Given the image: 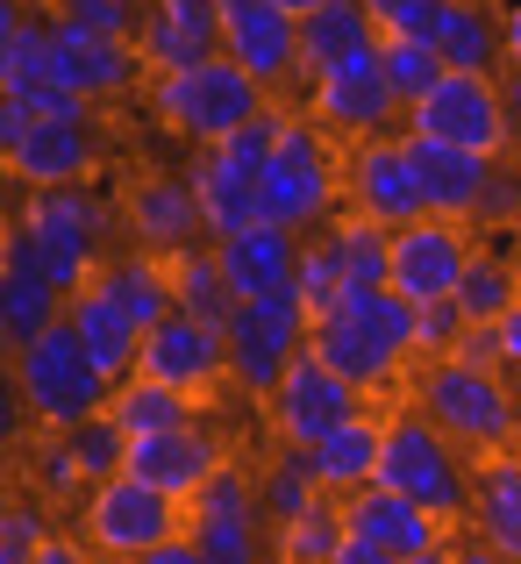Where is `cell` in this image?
I'll use <instances>...</instances> for the list:
<instances>
[{
    "mask_svg": "<svg viewBox=\"0 0 521 564\" xmlns=\"http://www.w3.org/2000/svg\"><path fill=\"white\" fill-rule=\"evenodd\" d=\"M344 522H350V536L379 543V551H400V557H422V551H436V543L451 536L422 500L393 494V486H379V479L357 486V494L344 500Z\"/></svg>",
    "mask_w": 521,
    "mask_h": 564,
    "instance_id": "cell-24",
    "label": "cell"
},
{
    "mask_svg": "<svg viewBox=\"0 0 521 564\" xmlns=\"http://www.w3.org/2000/svg\"><path fill=\"white\" fill-rule=\"evenodd\" d=\"M371 393H357V386L336 372L329 358H315V350H301L293 358V372L272 386V400H264V429H272L279 443H293V451H315L329 429H344L350 414H365Z\"/></svg>",
    "mask_w": 521,
    "mask_h": 564,
    "instance_id": "cell-12",
    "label": "cell"
},
{
    "mask_svg": "<svg viewBox=\"0 0 521 564\" xmlns=\"http://www.w3.org/2000/svg\"><path fill=\"white\" fill-rule=\"evenodd\" d=\"M221 344H229V386H236L243 400H258V408H264V400H272V386L293 372V358L315 344V315L301 307V293L236 301Z\"/></svg>",
    "mask_w": 521,
    "mask_h": 564,
    "instance_id": "cell-8",
    "label": "cell"
},
{
    "mask_svg": "<svg viewBox=\"0 0 521 564\" xmlns=\"http://www.w3.org/2000/svg\"><path fill=\"white\" fill-rule=\"evenodd\" d=\"M258 500H264V522L286 529V522H301V514L315 508V500H329V494H322V479H315V457L293 451V443H279V451L258 465Z\"/></svg>",
    "mask_w": 521,
    "mask_h": 564,
    "instance_id": "cell-34",
    "label": "cell"
},
{
    "mask_svg": "<svg viewBox=\"0 0 521 564\" xmlns=\"http://www.w3.org/2000/svg\"><path fill=\"white\" fill-rule=\"evenodd\" d=\"M336 207H344V151L293 100V108H279V143H272V165H264V221L315 236L336 221Z\"/></svg>",
    "mask_w": 521,
    "mask_h": 564,
    "instance_id": "cell-3",
    "label": "cell"
},
{
    "mask_svg": "<svg viewBox=\"0 0 521 564\" xmlns=\"http://www.w3.org/2000/svg\"><path fill=\"white\" fill-rule=\"evenodd\" d=\"M264 108H272V94L221 51L193 72H151V79H143V115H151L165 137H178L186 151H207V143L236 137V129L258 122Z\"/></svg>",
    "mask_w": 521,
    "mask_h": 564,
    "instance_id": "cell-2",
    "label": "cell"
},
{
    "mask_svg": "<svg viewBox=\"0 0 521 564\" xmlns=\"http://www.w3.org/2000/svg\"><path fill=\"white\" fill-rule=\"evenodd\" d=\"M122 243L151 250V258H186L193 243H207V215H200V193H193L186 165L137 172L122 186Z\"/></svg>",
    "mask_w": 521,
    "mask_h": 564,
    "instance_id": "cell-15",
    "label": "cell"
},
{
    "mask_svg": "<svg viewBox=\"0 0 521 564\" xmlns=\"http://www.w3.org/2000/svg\"><path fill=\"white\" fill-rule=\"evenodd\" d=\"M221 57H236L272 100H286V94L307 86V72H301V14L272 8V0H243V8L221 14Z\"/></svg>",
    "mask_w": 521,
    "mask_h": 564,
    "instance_id": "cell-17",
    "label": "cell"
},
{
    "mask_svg": "<svg viewBox=\"0 0 521 564\" xmlns=\"http://www.w3.org/2000/svg\"><path fill=\"white\" fill-rule=\"evenodd\" d=\"M350 543V522H344V500H315L301 522L272 529V557L279 564H329L336 551Z\"/></svg>",
    "mask_w": 521,
    "mask_h": 564,
    "instance_id": "cell-37",
    "label": "cell"
},
{
    "mask_svg": "<svg viewBox=\"0 0 521 564\" xmlns=\"http://www.w3.org/2000/svg\"><path fill=\"white\" fill-rule=\"evenodd\" d=\"M108 414L129 429V443L137 436H165V429H186V422H200V400L193 393H178V386H158V379H122L115 386V400H108Z\"/></svg>",
    "mask_w": 521,
    "mask_h": 564,
    "instance_id": "cell-33",
    "label": "cell"
},
{
    "mask_svg": "<svg viewBox=\"0 0 521 564\" xmlns=\"http://www.w3.org/2000/svg\"><path fill=\"white\" fill-rule=\"evenodd\" d=\"M51 322H65V293H57L36 236L8 215V236H0V344H8V358L29 350Z\"/></svg>",
    "mask_w": 521,
    "mask_h": 564,
    "instance_id": "cell-18",
    "label": "cell"
},
{
    "mask_svg": "<svg viewBox=\"0 0 521 564\" xmlns=\"http://www.w3.org/2000/svg\"><path fill=\"white\" fill-rule=\"evenodd\" d=\"M471 221H443V215H422L408 221V229H393V293L400 301H457V286H465L471 258H479V243H471Z\"/></svg>",
    "mask_w": 521,
    "mask_h": 564,
    "instance_id": "cell-16",
    "label": "cell"
},
{
    "mask_svg": "<svg viewBox=\"0 0 521 564\" xmlns=\"http://www.w3.org/2000/svg\"><path fill=\"white\" fill-rule=\"evenodd\" d=\"M344 215L379 221V229H408V221L428 215L422 165H414L408 129H393V137H365V143H344Z\"/></svg>",
    "mask_w": 521,
    "mask_h": 564,
    "instance_id": "cell-11",
    "label": "cell"
},
{
    "mask_svg": "<svg viewBox=\"0 0 521 564\" xmlns=\"http://www.w3.org/2000/svg\"><path fill=\"white\" fill-rule=\"evenodd\" d=\"M186 180H193V193H200L207 243H221V236L258 229V221H264V180H258L250 165H236L221 143H207V151H186Z\"/></svg>",
    "mask_w": 521,
    "mask_h": 564,
    "instance_id": "cell-23",
    "label": "cell"
},
{
    "mask_svg": "<svg viewBox=\"0 0 521 564\" xmlns=\"http://www.w3.org/2000/svg\"><path fill=\"white\" fill-rule=\"evenodd\" d=\"M36 564H108V557H100L79 529H51V543L36 551Z\"/></svg>",
    "mask_w": 521,
    "mask_h": 564,
    "instance_id": "cell-51",
    "label": "cell"
},
{
    "mask_svg": "<svg viewBox=\"0 0 521 564\" xmlns=\"http://www.w3.org/2000/svg\"><path fill=\"white\" fill-rule=\"evenodd\" d=\"M350 301V279H344V250H336V229H315L301 243V307L307 315H336Z\"/></svg>",
    "mask_w": 521,
    "mask_h": 564,
    "instance_id": "cell-39",
    "label": "cell"
},
{
    "mask_svg": "<svg viewBox=\"0 0 521 564\" xmlns=\"http://www.w3.org/2000/svg\"><path fill=\"white\" fill-rule=\"evenodd\" d=\"M479 236H508L521 229V158L500 151L493 172H486V200H479V221H471Z\"/></svg>",
    "mask_w": 521,
    "mask_h": 564,
    "instance_id": "cell-45",
    "label": "cell"
},
{
    "mask_svg": "<svg viewBox=\"0 0 521 564\" xmlns=\"http://www.w3.org/2000/svg\"><path fill=\"white\" fill-rule=\"evenodd\" d=\"M379 65H386V79H393V94L408 100V108L443 79V72H451V65L436 57V43H428V36H386V43H379Z\"/></svg>",
    "mask_w": 521,
    "mask_h": 564,
    "instance_id": "cell-42",
    "label": "cell"
},
{
    "mask_svg": "<svg viewBox=\"0 0 521 564\" xmlns=\"http://www.w3.org/2000/svg\"><path fill=\"white\" fill-rule=\"evenodd\" d=\"M137 564H207V557H200V543H193V529H178V536H165L158 551H143Z\"/></svg>",
    "mask_w": 521,
    "mask_h": 564,
    "instance_id": "cell-53",
    "label": "cell"
},
{
    "mask_svg": "<svg viewBox=\"0 0 521 564\" xmlns=\"http://www.w3.org/2000/svg\"><path fill=\"white\" fill-rule=\"evenodd\" d=\"M172 286H178V315L207 322V329H229L236 293H229V279H221L215 243H193L186 258H172Z\"/></svg>",
    "mask_w": 521,
    "mask_h": 564,
    "instance_id": "cell-35",
    "label": "cell"
},
{
    "mask_svg": "<svg viewBox=\"0 0 521 564\" xmlns=\"http://www.w3.org/2000/svg\"><path fill=\"white\" fill-rule=\"evenodd\" d=\"M471 479H479V465H471V457L457 451V443L443 436V429L428 422L414 400L386 414L379 486H393V494L422 500V508L436 514L443 529H465V522H471Z\"/></svg>",
    "mask_w": 521,
    "mask_h": 564,
    "instance_id": "cell-6",
    "label": "cell"
},
{
    "mask_svg": "<svg viewBox=\"0 0 521 564\" xmlns=\"http://www.w3.org/2000/svg\"><path fill=\"white\" fill-rule=\"evenodd\" d=\"M471 536L493 543V551L521 557V457H486L479 479H471Z\"/></svg>",
    "mask_w": 521,
    "mask_h": 564,
    "instance_id": "cell-31",
    "label": "cell"
},
{
    "mask_svg": "<svg viewBox=\"0 0 521 564\" xmlns=\"http://www.w3.org/2000/svg\"><path fill=\"white\" fill-rule=\"evenodd\" d=\"M301 108L315 115L336 143H365V137H393V129H408V100L393 94L379 51L357 57V65H344V72H329V79H307Z\"/></svg>",
    "mask_w": 521,
    "mask_h": 564,
    "instance_id": "cell-13",
    "label": "cell"
},
{
    "mask_svg": "<svg viewBox=\"0 0 521 564\" xmlns=\"http://www.w3.org/2000/svg\"><path fill=\"white\" fill-rule=\"evenodd\" d=\"M151 14H165V22L193 29V36H215L221 43V0H151Z\"/></svg>",
    "mask_w": 521,
    "mask_h": 564,
    "instance_id": "cell-47",
    "label": "cell"
},
{
    "mask_svg": "<svg viewBox=\"0 0 521 564\" xmlns=\"http://www.w3.org/2000/svg\"><path fill=\"white\" fill-rule=\"evenodd\" d=\"M414 165H422V193H428V215L443 221H479V200H486V172L493 158L479 151H457V143H436V137H414Z\"/></svg>",
    "mask_w": 521,
    "mask_h": 564,
    "instance_id": "cell-27",
    "label": "cell"
},
{
    "mask_svg": "<svg viewBox=\"0 0 521 564\" xmlns=\"http://www.w3.org/2000/svg\"><path fill=\"white\" fill-rule=\"evenodd\" d=\"M72 529L108 564H137L143 551H158L165 536L186 529V500H172V494H158V486H143L137 471H122V479H100L94 494L72 508Z\"/></svg>",
    "mask_w": 521,
    "mask_h": 564,
    "instance_id": "cell-9",
    "label": "cell"
},
{
    "mask_svg": "<svg viewBox=\"0 0 521 564\" xmlns=\"http://www.w3.org/2000/svg\"><path fill=\"white\" fill-rule=\"evenodd\" d=\"M137 51H143V65H151V72H193V65H207L221 43H215V36H193V29L165 22V14H143Z\"/></svg>",
    "mask_w": 521,
    "mask_h": 564,
    "instance_id": "cell-41",
    "label": "cell"
},
{
    "mask_svg": "<svg viewBox=\"0 0 521 564\" xmlns=\"http://www.w3.org/2000/svg\"><path fill=\"white\" fill-rule=\"evenodd\" d=\"M408 129L414 137H436V143H457V151H479V158L514 151L500 72H443V79L408 108Z\"/></svg>",
    "mask_w": 521,
    "mask_h": 564,
    "instance_id": "cell-10",
    "label": "cell"
},
{
    "mask_svg": "<svg viewBox=\"0 0 521 564\" xmlns=\"http://www.w3.org/2000/svg\"><path fill=\"white\" fill-rule=\"evenodd\" d=\"M408 564H457V543H451V536H443V543H436V551H422V557H408Z\"/></svg>",
    "mask_w": 521,
    "mask_h": 564,
    "instance_id": "cell-58",
    "label": "cell"
},
{
    "mask_svg": "<svg viewBox=\"0 0 521 564\" xmlns=\"http://www.w3.org/2000/svg\"><path fill=\"white\" fill-rule=\"evenodd\" d=\"M8 372L22 379L29 408H36V429H79L94 414H108L115 379L94 365V350L72 336V322H51L29 350H14Z\"/></svg>",
    "mask_w": 521,
    "mask_h": 564,
    "instance_id": "cell-7",
    "label": "cell"
},
{
    "mask_svg": "<svg viewBox=\"0 0 521 564\" xmlns=\"http://www.w3.org/2000/svg\"><path fill=\"white\" fill-rule=\"evenodd\" d=\"M500 51H508V72H521V0H500Z\"/></svg>",
    "mask_w": 521,
    "mask_h": 564,
    "instance_id": "cell-54",
    "label": "cell"
},
{
    "mask_svg": "<svg viewBox=\"0 0 521 564\" xmlns=\"http://www.w3.org/2000/svg\"><path fill=\"white\" fill-rule=\"evenodd\" d=\"M72 436V457H79V471L86 479H122L129 471V429L115 422V414H94V422H79V429H65Z\"/></svg>",
    "mask_w": 521,
    "mask_h": 564,
    "instance_id": "cell-43",
    "label": "cell"
},
{
    "mask_svg": "<svg viewBox=\"0 0 521 564\" xmlns=\"http://www.w3.org/2000/svg\"><path fill=\"white\" fill-rule=\"evenodd\" d=\"M365 8H371V22H379V36H414L436 0H365Z\"/></svg>",
    "mask_w": 521,
    "mask_h": 564,
    "instance_id": "cell-48",
    "label": "cell"
},
{
    "mask_svg": "<svg viewBox=\"0 0 521 564\" xmlns=\"http://www.w3.org/2000/svg\"><path fill=\"white\" fill-rule=\"evenodd\" d=\"M14 221H22L29 236H36L43 264H51L57 293H86L100 279V264L115 258V229H122V207L108 200V193L94 186H29L22 207H14Z\"/></svg>",
    "mask_w": 521,
    "mask_h": 564,
    "instance_id": "cell-4",
    "label": "cell"
},
{
    "mask_svg": "<svg viewBox=\"0 0 521 564\" xmlns=\"http://www.w3.org/2000/svg\"><path fill=\"white\" fill-rule=\"evenodd\" d=\"M65 322H72V336H79L86 350H94V365L108 372L115 386L122 379H137V358H143V329L122 315V307L108 301L100 286H86V293H72L65 301Z\"/></svg>",
    "mask_w": 521,
    "mask_h": 564,
    "instance_id": "cell-30",
    "label": "cell"
},
{
    "mask_svg": "<svg viewBox=\"0 0 521 564\" xmlns=\"http://www.w3.org/2000/svg\"><path fill=\"white\" fill-rule=\"evenodd\" d=\"M465 329H471V315H465L457 301H422V307H414V365L451 358Z\"/></svg>",
    "mask_w": 521,
    "mask_h": 564,
    "instance_id": "cell-46",
    "label": "cell"
},
{
    "mask_svg": "<svg viewBox=\"0 0 521 564\" xmlns=\"http://www.w3.org/2000/svg\"><path fill=\"white\" fill-rule=\"evenodd\" d=\"M100 293H108L115 307H122L137 329H158L165 315H178V286H172V258H151V250H137V243H122L108 264H100V279H94Z\"/></svg>",
    "mask_w": 521,
    "mask_h": 564,
    "instance_id": "cell-28",
    "label": "cell"
},
{
    "mask_svg": "<svg viewBox=\"0 0 521 564\" xmlns=\"http://www.w3.org/2000/svg\"><path fill=\"white\" fill-rule=\"evenodd\" d=\"M137 372L158 379V386H178L193 400H215L229 386V344H221V329H207L193 315H165L158 329H143Z\"/></svg>",
    "mask_w": 521,
    "mask_h": 564,
    "instance_id": "cell-19",
    "label": "cell"
},
{
    "mask_svg": "<svg viewBox=\"0 0 521 564\" xmlns=\"http://www.w3.org/2000/svg\"><path fill=\"white\" fill-rule=\"evenodd\" d=\"M414 36L436 43V57L451 72H508V51H500V8H486V0H436Z\"/></svg>",
    "mask_w": 521,
    "mask_h": 564,
    "instance_id": "cell-25",
    "label": "cell"
},
{
    "mask_svg": "<svg viewBox=\"0 0 521 564\" xmlns=\"http://www.w3.org/2000/svg\"><path fill=\"white\" fill-rule=\"evenodd\" d=\"M43 543H51V508L14 486L8 508H0V564H36Z\"/></svg>",
    "mask_w": 521,
    "mask_h": 564,
    "instance_id": "cell-44",
    "label": "cell"
},
{
    "mask_svg": "<svg viewBox=\"0 0 521 564\" xmlns=\"http://www.w3.org/2000/svg\"><path fill=\"white\" fill-rule=\"evenodd\" d=\"M108 158V137H100L94 115L79 122H51V115H29L8 143H0V165H8L14 186H86Z\"/></svg>",
    "mask_w": 521,
    "mask_h": 564,
    "instance_id": "cell-14",
    "label": "cell"
},
{
    "mask_svg": "<svg viewBox=\"0 0 521 564\" xmlns=\"http://www.w3.org/2000/svg\"><path fill=\"white\" fill-rule=\"evenodd\" d=\"M457 365H479V372H500V322H471L451 350Z\"/></svg>",
    "mask_w": 521,
    "mask_h": 564,
    "instance_id": "cell-49",
    "label": "cell"
},
{
    "mask_svg": "<svg viewBox=\"0 0 521 564\" xmlns=\"http://www.w3.org/2000/svg\"><path fill=\"white\" fill-rule=\"evenodd\" d=\"M329 564H408V557H400V551H379V543H365V536H350Z\"/></svg>",
    "mask_w": 521,
    "mask_h": 564,
    "instance_id": "cell-55",
    "label": "cell"
},
{
    "mask_svg": "<svg viewBox=\"0 0 521 564\" xmlns=\"http://www.w3.org/2000/svg\"><path fill=\"white\" fill-rule=\"evenodd\" d=\"M500 94H508V122H514V143H521V72H500Z\"/></svg>",
    "mask_w": 521,
    "mask_h": 564,
    "instance_id": "cell-57",
    "label": "cell"
},
{
    "mask_svg": "<svg viewBox=\"0 0 521 564\" xmlns=\"http://www.w3.org/2000/svg\"><path fill=\"white\" fill-rule=\"evenodd\" d=\"M379 451H386V414H350L344 429H329V436L315 443V479H322V494L329 500H350L357 486H371L379 479Z\"/></svg>",
    "mask_w": 521,
    "mask_h": 564,
    "instance_id": "cell-29",
    "label": "cell"
},
{
    "mask_svg": "<svg viewBox=\"0 0 521 564\" xmlns=\"http://www.w3.org/2000/svg\"><path fill=\"white\" fill-rule=\"evenodd\" d=\"M408 400L471 457V465L521 451V386L508 372H479V365L436 358V365H414Z\"/></svg>",
    "mask_w": 521,
    "mask_h": 564,
    "instance_id": "cell-1",
    "label": "cell"
},
{
    "mask_svg": "<svg viewBox=\"0 0 521 564\" xmlns=\"http://www.w3.org/2000/svg\"><path fill=\"white\" fill-rule=\"evenodd\" d=\"M301 243L307 236L279 229V221H258V229H236L215 243L221 279H229L236 301H264V293H301Z\"/></svg>",
    "mask_w": 521,
    "mask_h": 564,
    "instance_id": "cell-21",
    "label": "cell"
},
{
    "mask_svg": "<svg viewBox=\"0 0 521 564\" xmlns=\"http://www.w3.org/2000/svg\"><path fill=\"white\" fill-rule=\"evenodd\" d=\"M14 457H22V494H36L43 508H79V500L94 494V479L79 471L65 429H43V436L29 443V451H14Z\"/></svg>",
    "mask_w": 521,
    "mask_h": 564,
    "instance_id": "cell-32",
    "label": "cell"
},
{
    "mask_svg": "<svg viewBox=\"0 0 521 564\" xmlns=\"http://www.w3.org/2000/svg\"><path fill=\"white\" fill-rule=\"evenodd\" d=\"M22 414L36 422V408H29L22 379H14V372H0V436H8V451H22Z\"/></svg>",
    "mask_w": 521,
    "mask_h": 564,
    "instance_id": "cell-50",
    "label": "cell"
},
{
    "mask_svg": "<svg viewBox=\"0 0 521 564\" xmlns=\"http://www.w3.org/2000/svg\"><path fill=\"white\" fill-rule=\"evenodd\" d=\"M51 36H57V65H65V79L79 86L94 108H100V100H129L143 79H151L137 36H100V29H79V22H65V14H51Z\"/></svg>",
    "mask_w": 521,
    "mask_h": 564,
    "instance_id": "cell-20",
    "label": "cell"
},
{
    "mask_svg": "<svg viewBox=\"0 0 521 564\" xmlns=\"http://www.w3.org/2000/svg\"><path fill=\"white\" fill-rule=\"evenodd\" d=\"M379 22H371L365 0H322L315 14H301V72L307 79H329V72L357 65V57L379 51Z\"/></svg>",
    "mask_w": 521,
    "mask_h": 564,
    "instance_id": "cell-26",
    "label": "cell"
},
{
    "mask_svg": "<svg viewBox=\"0 0 521 564\" xmlns=\"http://www.w3.org/2000/svg\"><path fill=\"white\" fill-rule=\"evenodd\" d=\"M221 436H215V422H186V429H165V436H137L129 443V471H137L143 486H158V494H172V500H193L207 486V471L221 465Z\"/></svg>",
    "mask_w": 521,
    "mask_h": 564,
    "instance_id": "cell-22",
    "label": "cell"
},
{
    "mask_svg": "<svg viewBox=\"0 0 521 564\" xmlns=\"http://www.w3.org/2000/svg\"><path fill=\"white\" fill-rule=\"evenodd\" d=\"M457 564H521V557H508V551H493V543H457Z\"/></svg>",
    "mask_w": 521,
    "mask_h": 564,
    "instance_id": "cell-56",
    "label": "cell"
},
{
    "mask_svg": "<svg viewBox=\"0 0 521 564\" xmlns=\"http://www.w3.org/2000/svg\"><path fill=\"white\" fill-rule=\"evenodd\" d=\"M243 514H264V500H258V471L236 465V457H221V465L207 471V486L186 500V529H193V522H243Z\"/></svg>",
    "mask_w": 521,
    "mask_h": 564,
    "instance_id": "cell-38",
    "label": "cell"
},
{
    "mask_svg": "<svg viewBox=\"0 0 521 564\" xmlns=\"http://www.w3.org/2000/svg\"><path fill=\"white\" fill-rule=\"evenodd\" d=\"M500 372L521 386V301L508 307V315H500Z\"/></svg>",
    "mask_w": 521,
    "mask_h": 564,
    "instance_id": "cell-52",
    "label": "cell"
},
{
    "mask_svg": "<svg viewBox=\"0 0 521 564\" xmlns=\"http://www.w3.org/2000/svg\"><path fill=\"white\" fill-rule=\"evenodd\" d=\"M193 543H200L207 564H279L264 514H243V522H193Z\"/></svg>",
    "mask_w": 521,
    "mask_h": 564,
    "instance_id": "cell-40",
    "label": "cell"
},
{
    "mask_svg": "<svg viewBox=\"0 0 521 564\" xmlns=\"http://www.w3.org/2000/svg\"><path fill=\"white\" fill-rule=\"evenodd\" d=\"M272 8H286V14H315L322 0H272Z\"/></svg>",
    "mask_w": 521,
    "mask_h": 564,
    "instance_id": "cell-59",
    "label": "cell"
},
{
    "mask_svg": "<svg viewBox=\"0 0 521 564\" xmlns=\"http://www.w3.org/2000/svg\"><path fill=\"white\" fill-rule=\"evenodd\" d=\"M514 301H521V264H514V250L508 243H479L465 286H457V307H465L471 322H500Z\"/></svg>",
    "mask_w": 521,
    "mask_h": 564,
    "instance_id": "cell-36",
    "label": "cell"
},
{
    "mask_svg": "<svg viewBox=\"0 0 521 564\" xmlns=\"http://www.w3.org/2000/svg\"><path fill=\"white\" fill-rule=\"evenodd\" d=\"M315 358H329L357 393H400L414 365V301H400L393 286L386 293H357L336 315L315 322Z\"/></svg>",
    "mask_w": 521,
    "mask_h": 564,
    "instance_id": "cell-5",
    "label": "cell"
}]
</instances>
